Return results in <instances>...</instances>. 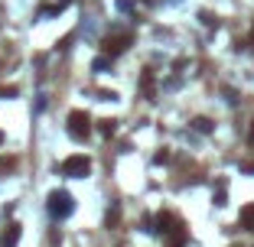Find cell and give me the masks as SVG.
<instances>
[{
  "label": "cell",
  "instance_id": "9",
  "mask_svg": "<svg viewBox=\"0 0 254 247\" xmlns=\"http://www.w3.org/2000/svg\"><path fill=\"white\" fill-rule=\"evenodd\" d=\"M192 127H196V130H202V133H212V120L196 117V120H192Z\"/></svg>",
  "mask_w": 254,
  "mask_h": 247
},
{
  "label": "cell",
  "instance_id": "12",
  "mask_svg": "<svg viewBox=\"0 0 254 247\" xmlns=\"http://www.w3.org/2000/svg\"><path fill=\"white\" fill-rule=\"evenodd\" d=\"M0 143H3V133H0Z\"/></svg>",
  "mask_w": 254,
  "mask_h": 247
},
{
  "label": "cell",
  "instance_id": "5",
  "mask_svg": "<svg viewBox=\"0 0 254 247\" xmlns=\"http://www.w3.org/2000/svg\"><path fill=\"white\" fill-rule=\"evenodd\" d=\"M20 231L23 228L17 225V221H10V225L3 228V234H0V247H17L20 244Z\"/></svg>",
  "mask_w": 254,
  "mask_h": 247
},
{
  "label": "cell",
  "instance_id": "10",
  "mask_svg": "<svg viewBox=\"0 0 254 247\" xmlns=\"http://www.w3.org/2000/svg\"><path fill=\"white\" fill-rule=\"evenodd\" d=\"M108 65H111V59H95V72H104Z\"/></svg>",
  "mask_w": 254,
  "mask_h": 247
},
{
  "label": "cell",
  "instance_id": "1",
  "mask_svg": "<svg viewBox=\"0 0 254 247\" xmlns=\"http://www.w3.org/2000/svg\"><path fill=\"white\" fill-rule=\"evenodd\" d=\"M59 172H62V176H72V179H82V176H88L91 172V160L85 156V153H75V156L62 160Z\"/></svg>",
  "mask_w": 254,
  "mask_h": 247
},
{
  "label": "cell",
  "instance_id": "3",
  "mask_svg": "<svg viewBox=\"0 0 254 247\" xmlns=\"http://www.w3.org/2000/svg\"><path fill=\"white\" fill-rule=\"evenodd\" d=\"M88 130H91L88 111H72V114H68V133H72L75 140H85L88 137Z\"/></svg>",
  "mask_w": 254,
  "mask_h": 247
},
{
  "label": "cell",
  "instance_id": "4",
  "mask_svg": "<svg viewBox=\"0 0 254 247\" xmlns=\"http://www.w3.org/2000/svg\"><path fill=\"white\" fill-rule=\"evenodd\" d=\"M101 46H104V52L108 55H118V52H124V49L131 46V36H108Z\"/></svg>",
  "mask_w": 254,
  "mask_h": 247
},
{
  "label": "cell",
  "instance_id": "8",
  "mask_svg": "<svg viewBox=\"0 0 254 247\" xmlns=\"http://www.w3.org/2000/svg\"><path fill=\"white\" fill-rule=\"evenodd\" d=\"M17 169V156H0V172H10Z\"/></svg>",
  "mask_w": 254,
  "mask_h": 247
},
{
  "label": "cell",
  "instance_id": "7",
  "mask_svg": "<svg viewBox=\"0 0 254 247\" xmlns=\"http://www.w3.org/2000/svg\"><path fill=\"white\" fill-rule=\"evenodd\" d=\"M98 130L104 133V137H111L114 130H118V120H111V117H104V120H98Z\"/></svg>",
  "mask_w": 254,
  "mask_h": 247
},
{
  "label": "cell",
  "instance_id": "6",
  "mask_svg": "<svg viewBox=\"0 0 254 247\" xmlns=\"http://www.w3.org/2000/svg\"><path fill=\"white\" fill-rule=\"evenodd\" d=\"M241 228L254 231V205H244L241 208Z\"/></svg>",
  "mask_w": 254,
  "mask_h": 247
},
{
  "label": "cell",
  "instance_id": "2",
  "mask_svg": "<svg viewBox=\"0 0 254 247\" xmlns=\"http://www.w3.org/2000/svg\"><path fill=\"white\" fill-rule=\"evenodd\" d=\"M72 208H75V202H72L68 192H62V189H52V192H49V215L52 218H68Z\"/></svg>",
  "mask_w": 254,
  "mask_h": 247
},
{
  "label": "cell",
  "instance_id": "11",
  "mask_svg": "<svg viewBox=\"0 0 254 247\" xmlns=\"http://www.w3.org/2000/svg\"><path fill=\"white\" fill-rule=\"evenodd\" d=\"M17 95V88H0V98H13Z\"/></svg>",
  "mask_w": 254,
  "mask_h": 247
}]
</instances>
